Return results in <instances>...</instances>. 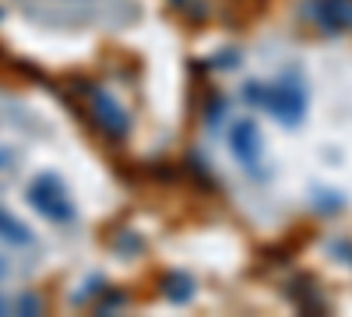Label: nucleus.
<instances>
[{"label": "nucleus", "mask_w": 352, "mask_h": 317, "mask_svg": "<svg viewBox=\"0 0 352 317\" xmlns=\"http://www.w3.org/2000/svg\"><path fill=\"white\" fill-rule=\"evenodd\" d=\"M257 106L268 109L282 127H296V124L303 120V113H307V89H303V81L289 71V74H282L278 81L264 85Z\"/></svg>", "instance_id": "nucleus-1"}, {"label": "nucleus", "mask_w": 352, "mask_h": 317, "mask_svg": "<svg viewBox=\"0 0 352 317\" xmlns=\"http://www.w3.org/2000/svg\"><path fill=\"white\" fill-rule=\"evenodd\" d=\"M28 205H32L43 219L64 226L74 219V201H71V190L67 184L56 177V173H39V177L28 184Z\"/></svg>", "instance_id": "nucleus-2"}, {"label": "nucleus", "mask_w": 352, "mask_h": 317, "mask_svg": "<svg viewBox=\"0 0 352 317\" xmlns=\"http://www.w3.org/2000/svg\"><path fill=\"white\" fill-rule=\"evenodd\" d=\"M88 113H92V120L99 127V134H106L109 141H124L127 131H131V113L116 102V96L102 85H88Z\"/></svg>", "instance_id": "nucleus-3"}, {"label": "nucleus", "mask_w": 352, "mask_h": 317, "mask_svg": "<svg viewBox=\"0 0 352 317\" xmlns=\"http://www.w3.org/2000/svg\"><path fill=\"white\" fill-rule=\"evenodd\" d=\"M229 145H232V155L240 159V166L250 173L254 180L264 177L261 169V155H264V138H261V127L250 120V117H240L229 131Z\"/></svg>", "instance_id": "nucleus-4"}, {"label": "nucleus", "mask_w": 352, "mask_h": 317, "mask_svg": "<svg viewBox=\"0 0 352 317\" xmlns=\"http://www.w3.org/2000/svg\"><path fill=\"white\" fill-rule=\"evenodd\" d=\"M307 14L314 18L320 32L338 36L345 28H352V0H310Z\"/></svg>", "instance_id": "nucleus-5"}, {"label": "nucleus", "mask_w": 352, "mask_h": 317, "mask_svg": "<svg viewBox=\"0 0 352 317\" xmlns=\"http://www.w3.org/2000/svg\"><path fill=\"white\" fill-rule=\"evenodd\" d=\"M159 293L169 300V303H190L194 300V278L187 272H162L159 275Z\"/></svg>", "instance_id": "nucleus-6"}, {"label": "nucleus", "mask_w": 352, "mask_h": 317, "mask_svg": "<svg viewBox=\"0 0 352 317\" xmlns=\"http://www.w3.org/2000/svg\"><path fill=\"white\" fill-rule=\"evenodd\" d=\"M0 240H8V243H32V233L25 229V222H18L14 215H8L4 208H0Z\"/></svg>", "instance_id": "nucleus-7"}, {"label": "nucleus", "mask_w": 352, "mask_h": 317, "mask_svg": "<svg viewBox=\"0 0 352 317\" xmlns=\"http://www.w3.org/2000/svg\"><path fill=\"white\" fill-rule=\"evenodd\" d=\"M236 61H240V50H222L219 56H212V67L215 71H229V67H236Z\"/></svg>", "instance_id": "nucleus-8"}, {"label": "nucleus", "mask_w": 352, "mask_h": 317, "mask_svg": "<svg viewBox=\"0 0 352 317\" xmlns=\"http://www.w3.org/2000/svg\"><path fill=\"white\" fill-rule=\"evenodd\" d=\"M113 247H116V250H120V254H124V250H144V240H141L138 233H124V237H120V240H116Z\"/></svg>", "instance_id": "nucleus-9"}, {"label": "nucleus", "mask_w": 352, "mask_h": 317, "mask_svg": "<svg viewBox=\"0 0 352 317\" xmlns=\"http://www.w3.org/2000/svg\"><path fill=\"white\" fill-rule=\"evenodd\" d=\"M96 289H99V293H102V275H92V278H88V282H85V289H81V293H78V296H74V300H78V303H81V300H85V296H92V293H96Z\"/></svg>", "instance_id": "nucleus-10"}, {"label": "nucleus", "mask_w": 352, "mask_h": 317, "mask_svg": "<svg viewBox=\"0 0 352 317\" xmlns=\"http://www.w3.org/2000/svg\"><path fill=\"white\" fill-rule=\"evenodd\" d=\"M222 109H226V102H222V96H215V102H208V124L222 120Z\"/></svg>", "instance_id": "nucleus-11"}, {"label": "nucleus", "mask_w": 352, "mask_h": 317, "mask_svg": "<svg viewBox=\"0 0 352 317\" xmlns=\"http://www.w3.org/2000/svg\"><path fill=\"white\" fill-rule=\"evenodd\" d=\"M0 275H4V261H0Z\"/></svg>", "instance_id": "nucleus-12"}]
</instances>
